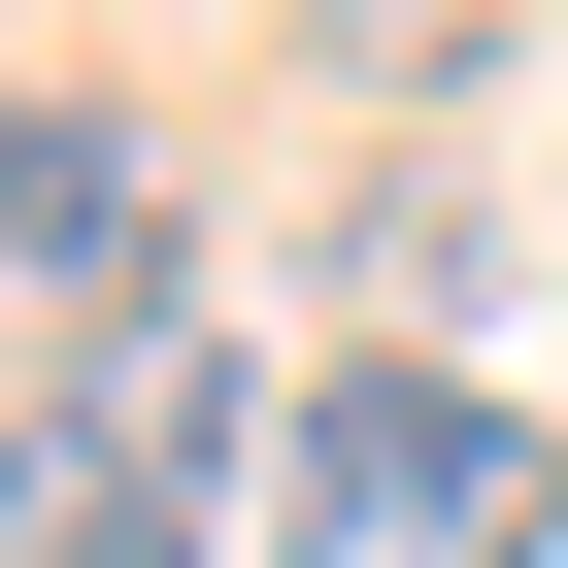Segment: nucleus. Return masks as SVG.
Returning a JSON list of instances; mask_svg holds the SVG:
<instances>
[{
    "label": "nucleus",
    "instance_id": "2",
    "mask_svg": "<svg viewBox=\"0 0 568 568\" xmlns=\"http://www.w3.org/2000/svg\"><path fill=\"white\" fill-rule=\"evenodd\" d=\"M535 501H568V468H535L435 335H368L302 435H267V568H535Z\"/></svg>",
    "mask_w": 568,
    "mask_h": 568
},
{
    "label": "nucleus",
    "instance_id": "4",
    "mask_svg": "<svg viewBox=\"0 0 568 568\" xmlns=\"http://www.w3.org/2000/svg\"><path fill=\"white\" fill-rule=\"evenodd\" d=\"M535 568H568V501H535Z\"/></svg>",
    "mask_w": 568,
    "mask_h": 568
},
{
    "label": "nucleus",
    "instance_id": "3",
    "mask_svg": "<svg viewBox=\"0 0 568 568\" xmlns=\"http://www.w3.org/2000/svg\"><path fill=\"white\" fill-rule=\"evenodd\" d=\"M0 302L34 335H168V134L68 101V68H0Z\"/></svg>",
    "mask_w": 568,
    "mask_h": 568
},
{
    "label": "nucleus",
    "instance_id": "1",
    "mask_svg": "<svg viewBox=\"0 0 568 568\" xmlns=\"http://www.w3.org/2000/svg\"><path fill=\"white\" fill-rule=\"evenodd\" d=\"M201 501H234V335L201 302L168 335H68L0 402V568H201Z\"/></svg>",
    "mask_w": 568,
    "mask_h": 568
}]
</instances>
